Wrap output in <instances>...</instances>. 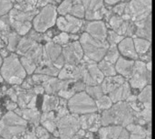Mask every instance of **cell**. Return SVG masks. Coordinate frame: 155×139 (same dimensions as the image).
Returning <instances> with one entry per match:
<instances>
[{
    "label": "cell",
    "instance_id": "obj_1",
    "mask_svg": "<svg viewBox=\"0 0 155 139\" xmlns=\"http://www.w3.org/2000/svg\"><path fill=\"white\" fill-rule=\"evenodd\" d=\"M0 74L5 81L11 85H21L26 78V71L21 63L17 53L11 52L3 60Z\"/></svg>",
    "mask_w": 155,
    "mask_h": 139
},
{
    "label": "cell",
    "instance_id": "obj_2",
    "mask_svg": "<svg viewBox=\"0 0 155 139\" xmlns=\"http://www.w3.org/2000/svg\"><path fill=\"white\" fill-rule=\"evenodd\" d=\"M79 42L83 48L85 59L94 62L102 61L110 46L107 40H98L86 32L81 35Z\"/></svg>",
    "mask_w": 155,
    "mask_h": 139
},
{
    "label": "cell",
    "instance_id": "obj_3",
    "mask_svg": "<svg viewBox=\"0 0 155 139\" xmlns=\"http://www.w3.org/2000/svg\"><path fill=\"white\" fill-rule=\"evenodd\" d=\"M67 107L71 113L78 116L94 113L98 110L95 100L84 90L77 92L71 97L68 100Z\"/></svg>",
    "mask_w": 155,
    "mask_h": 139
},
{
    "label": "cell",
    "instance_id": "obj_4",
    "mask_svg": "<svg viewBox=\"0 0 155 139\" xmlns=\"http://www.w3.org/2000/svg\"><path fill=\"white\" fill-rule=\"evenodd\" d=\"M56 19L57 7L55 5L49 4L42 7V9H40L36 15L34 17L32 21L33 27L35 31L44 33L55 24Z\"/></svg>",
    "mask_w": 155,
    "mask_h": 139
},
{
    "label": "cell",
    "instance_id": "obj_5",
    "mask_svg": "<svg viewBox=\"0 0 155 139\" xmlns=\"http://www.w3.org/2000/svg\"><path fill=\"white\" fill-rule=\"evenodd\" d=\"M132 120L133 118L130 115V109L125 104H122V102L117 104L114 108V110H112V109H107L104 112L101 118V123L104 126L115 122L117 124L122 123L123 126H128Z\"/></svg>",
    "mask_w": 155,
    "mask_h": 139
},
{
    "label": "cell",
    "instance_id": "obj_6",
    "mask_svg": "<svg viewBox=\"0 0 155 139\" xmlns=\"http://www.w3.org/2000/svg\"><path fill=\"white\" fill-rule=\"evenodd\" d=\"M57 120V130L59 133V137L61 138H70L77 133L81 128L80 118L78 115L73 114L66 115L60 118Z\"/></svg>",
    "mask_w": 155,
    "mask_h": 139
},
{
    "label": "cell",
    "instance_id": "obj_7",
    "mask_svg": "<svg viewBox=\"0 0 155 139\" xmlns=\"http://www.w3.org/2000/svg\"><path fill=\"white\" fill-rule=\"evenodd\" d=\"M62 54L64 58L65 64L71 65H78L80 62H83L84 56L83 48L79 41H75L64 45Z\"/></svg>",
    "mask_w": 155,
    "mask_h": 139
},
{
    "label": "cell",
    "instance_id": "obj_8",
    "mask_svg": "<svg viewBox=\"0 0 155 139\" xmlns=\"http://www.w3.org/2000/svg\"><path fill=\"white\" fill-rule=\"evenodd\" d=\"M148 71L146 65L143 62H135L132 76L129 78V83L132 88L143 90L148 85Z\"/></svg>",
    "mask_w": 155,
    "mask_h": 139
},
{
    "label": "cell",
    "instance_id": "obj_9",
    "mask_svg": "<svg viewBox=\"0 0 155 139\" xmlns=\"http://www.w3.org/2000/svg\"><path fill=\"white\" fill-rule=\"evenodd\" d=\"M55 24L57 25V28L62 32L75 33L82 28L84 22L81 18L67 14L65 15L57 17Z\"/></svg>",
    "mask_w": 155,
    "mask_h": 139
},
{
    "label": "cell",
    "instance_id": "obj_10",
    "mask_svg": "<svg viewBox=\"0 0 155 139\" xmlns=\"http://www.w3.org/2000/svg\"><path fill=\"white\" fill-rule=\"evenodd\" d=\"M75 80H61L55 77H50L46 81L42 83L41 85L45 89V92L46 94H54L55 95L61 90L67 89Z\"/></svg>",
    "mask_w": 155,
    "mask_h": 139
},
{
    "label": "cell",
    "instance_id": "obj_11",
    "mask_svg": "<svg viewBox=\"0 0 155 139\" xmlns=\"http://www.w3.org/2000/svg\"><path fill=\"white\" fill-rule=\"evenodd\" d=\"M118 50L122 56L131 59V60H138L139 55L136 52L134 39L131 37H124L123 40L117 44Z\"/></svg>",
    "mask_w": 155,
    "mask_h": 139
},
{
    "label": "cell",
    "instance_id": "obj_12",
    "mask_svg": "<svg viewBox=\"0 0 155 139\" xmlns=\"http://www.w3.org/2000/svg\"><path fill=\"white\" fill-rule=\"evenodd\" d=\"M99 135L103 138H128L130 137L127 129L121 126H104L99 130Z\"/></svg>",
    "mask_w": 155,
    "mask_h": 139
},
{
    "label": "cell",
    "instance_id": "obj_13",
    "mask_svg": "<svg viewBox=\"0 0 155 139\" xmlns=\"http://www.w3.org/2000/svg\"><path fill=\"white\" fill-rule=\"evenodd\" d=\"M85 32L98 40H106L108 30L102 21H93L86 24Z\"/></svg>",
    "mask_w": 155,
    "mask_h": 139
},
{
    "label": "cell",
    "instance_id": "obj_14",
    "mask_svg": "<svg viewBox=\"0 0 155 139\" xmlns=\"http://www.w3.org/2000/svg\"><path fill=\"white\" fill-rule=\"evenodd\" d=\"M134 63V60L120 56L117 62H115V70L117 73H119L121 76H123L125 79H129L133 74Z\"/></svg>",
    "mask_w": 155,
    "mask_h": 139
},
{
    "label": "cell",
    "instance_id": "obj_15",
    "mask_svg": "<svg viewBox=\"0 0 155 139\" xmlns=\"http://www.w3.org/2000/svg\"><path fill=\"white\" fill-rule=\"evenodd\" d=\"M27 126H8L0 120V136L4 138H14L24 136Z\"/></svg>",
    "mask_w": 155,
    "mask_h": 139
},
{
    "label": "cell",
    "instance_id": "obj_16",
    "mask_svg": "<svg viewBox=\"0 0 155 139\" xmlns=\"http://www.w3.org/2000/svg\"><path fill=\"white\" fill-rule=\"evenodd\" d=\"M62 45L57 44L53 41L47 42L43 48V60L54 62L62 54Z\"/></svg>",
    "mask_w": 155,
    "mask_h": 139
},
{
    "label": "cell",
    "instance_id": "obj_17",
    "mask_svg": "<svg viewBox=\"0 0 155 139\" xmlns=\"http://www.w3.org/2000/svg\"><path fill=\"white\" fill-rule=\"evenodd\" d=\"M15 113L20 115L22 118H24L28 123L32 124L34 127H37L40 124V119H41V113L36 108L33 109H20L19 107L16 108L14 110Z\"/></svg>",
    "mask_w": 155,
    "mask_h": 139
},
{
    "label": "cell",
    "instance_id": "obj_18",
    "mask_svg": "<svg viewBox=\"0 0 155 139\" xmlns=\"http://www.w3.org/2000/svg\"><path fill=\"white\" fill-rule=\"evenodd\" d=\"M39 12L37 8L31 10V11H22L17 8L13 7L11 11L8 13L11 20H16V21H30L32 22L34 17L36 15V14Z\"/></svg>",
    "mask_w": 155,
    "mask_h": 139
},
{
    "label": "cell",
    "instance_id": "obj_19",
    "mask_svg": "<svg viewBox=\"0 0 155 139\" xmlns=\"http://www.w3.org/2000/svg\"><path fill=\"white\" fill-rule=\"evenodd\" d=\"M85 8V17L87 19H94L97 11L104 5V0H81Z\"/></svg>",
    "mask_w": 155,
    "mask_h": 139
},
{
    "label": "cell",
    "instance_id": "obj_20",
    "mask_svg": "<svg viewBox=\"0 0 155 139\" xmlns=\"http://www.w3.org/2000/svg\"><path fill=\"white\" fill-rule=\"evenodd\" d=\"M124 81H125V78H124L123 76L114 75V76L106 77V79H104L103 81V82L101 83V86L103 88L104 94H106V93L109 94L114 90H115L117 87L122 85Z\"/></svg>",
    "mask_w": 155,
    "mask_h": 139
},
{
    "label": "cell",
    "instance_id": "obj_21",
    "mask_svg": "<svg viewBox=\"0 0 155 139\" xmlns=\"http://www.w3.org/2000/svg\"><path fill=\"white\" fill-rule=\"evenodd\" d=\"M0 120L5 125H8V126H27L28 124V122L24 118H22L15 111H10V110H8L7 113H5L3 117H1Z\"/></svg>",
    "mask_w": 155,
    "mask_h": 139
},
{
    "label": "cell",
    "instance_id": "obj_22",
    "mask_svg": "<svg viewBox=\"0 0 155 139\" xmlns=\"http://www.w3.org/2000/svg\"><path fill=\"white\" fill-rule=\"evenodd\" d=\"M130 94H131V91H130L129 84L126 81H124L122 85H120L115 90H114L112 92H110L109 97L111 98L113 102L115 103L117 101L126 100L130 96Z\"/></svg>",
    "mask_w": 155,
    "mask_h": 139
},
{
    "label": "cell",
    "instance_id": "obj_23",
    "mask_svg": "<svg viewBox=\"0 0 155 139\" xmlns=\"http://www.w3.org/2000/svg\"><path fill=\"white\" fill-rule=\"evenodd\" d=\"M39 43L29 38L28 36H25L21 38L19 43H18V45L16 47V50H15V52L18 54V55H21V56H25L27 52H29L31 50H33Z\"/></svg>",
    "mask_w": 155,
    "mask_h": 139
},
{
    "label": "cell",
    "instance_id": "obj_24",
    "mask_svg": "<svg viewBox=\"0 0 155 139\" xmlns=\"http://www.w3.org/2000/svg\"><path fill=\"white\" fill-rule=\"evenodd\" d=\"M59 71H60V69L56 68L54 65L53 62L42 60V62L37 66L35 72V73L45 74V75H48V76H51V77H56V76H58Z\"/></svg>",
    "mask_w": 155,
    "mask_h": 139
},
{
    "label": "cell",
    "instance_id": "obj_25",
    "mask_svg": "<svg viewBox=\"0 0 155 139\" xmlns=\"http://www.w3.org/2000/svg\"><path fill=\"white\" fill-rule=\"evenodd\" d=\"M79 118H80L81 128L83 129H89L90 131H94L98 128L96 124H97V118H99V116L95 115V112L82 115V117H79Z\"/></svg>",
    "mask_w": 155,
    "mask_h": 139
},
{
    "label": "cell",
    "instance_id": "obj_26",
    "mask_svg": "<svg viewBox=\"0 0 155 139\" xmlns=\"http://www.w3.org/2000/svg\"><path fill=\"white\" fill-rule=\"evenodd\" d=\"M59 103H60L59 97L54 94H45L44 96V100H43V105H42L43 112L55 110L58 108Z\"/></svg>",
    "mask_w": 155,
    "mask_h": 139
},
{
    "label": "cell",
    "instance_id": "obj_27",
    "mask_svg": "<svg viewBox=\"0 0 155 139\" xmlns=\"http://www.w3.org/2000/svg\"><path fill=\"white\" fill-rule=\"evenodd\" d=\"M11 20V19H10ZM33 23L30 21H16L11 20V27L21 36L26 35L32 29Z\"/></svg>",
    "mask_w": 155,
    "mask_h": 139
},
{
    "label": "cell",
    "instance_id": "obj_28",
    "mask_svg": "<svg viewBox=\"0 0 155 139\" xmlns=\"http://www.w3.org/2000/svg\"><path fill=\"white\" fill-rule=\"evenodd\" d=\"M98 67L101 70V71L104 73V77H110L114 76L117 74V71L115 70V66H114V63L103 59L98 62Z\"/></svg>",
    "mask_w": 155,
    "mask_h": 139
},
{
    "label": "cell",
    "instance_id": "obj_29",
    "mask_svg": "<svg viewBox=\"0 0 155 139\" xmlns=\"http://www.w3.org/2000/svg\"><path fill=\"white\" fill-rule=\"evenodd\" d=\"M134 45H135V49L136 52L139 55V57L141 55H144L148 50L151 48V42L148 40H145L143 38H134Z\"/></svg>",
    "mask_w": 155,
    "mask_h": 139
},
{
    "label": "cell",
    "instance_id": "obj_30",
    "mask_svg": "<svg viewBox=\"0 0 155 139\" xmlns=\"http://www.w3.org/2000/svg\"><path fill=\"white\" fill-rule=\"evenodd\" d=\"M86 69H87L88 72L90 73V75L92 76V78L94 80V81L97 84H101L103 82V81L104 80V75L101 71V70L99 69L97 64L90 63L86 66Z\"/></svg>",
    "mask_w": 155,
    "mask_h": 139
},
{
    "label": "cell",
    "instance_id": "obj_31",
    "mask_svg": "<svg viewBox=\"0 0 155 139\" xmlns=\"http://www.w3.org/2000/svg\"><path fill=\"white\" fill-rule=\"evenodd\" d=\"M20 34H18L15 31H10L7 36V43H6V48L11 52H15L16 50V47L18 45V43L20 41Z\"/></svg>",
    "mask_w": 155,
    "mask_h": 139
},
{
    "label": "cell",
    "instance_id": "obj_32",
    "mask_svg": "<svg viewBox=\"0 0 155 139\" xmlns=\"http://www.w3.org/2000/svg\"><path fill=\"white\" fill-rule=\"evenodd\" d=\"M119 57H120V52L118 50L117 45H110L104 59L114 64L119 59Z\"/></svg>",
    "mask_w": 155,
    "mask_h": 139
},
{
    "label": "cell",
    "instance_id": "obj_33",
    "mask_svg": "<svg viewBox=\"0 0 155 139\" xmlns=\"http://www.w3.org/2000/svg\"><path fill=\"white\" fill-rule=\"evenodd\" d=\"M20 61L28 75H32L35 71V70L38 66L35 62H33L32 60H30L29 58H27L25 56H21Z\"/></svg>",
    "mask_w": 155,
    "mask_h": 139
},
{
    "label": "cell",
    "instance_id": "obj_34",
    "mask_svg": "<svg viewBox=\"0 0 155 139\" xmlns=\"http://www.w3.org/2000/svg\"><path fill=\"white\" fill-rule=\"evenodd\" d=\"M85 91L94 100H98L101 98L103 95H104V92L103 90V88L101 85H94V86H86L85 87Z\"/></svg>",
    "mask_w": 155,
    "mask_h": 139
},
{
    "label": "cell",
    "instance_id": "obj_35",
    "mask_svg": "<svg viewBox=\"0 0 155 139\" xmlns=\"http://www.w3.org/2000/svg\"><path fill=\"white\" fill-rule=\"evenodd\" d=\"M95 102H96L98 110H107L112 108L113 103H114L111 98L106 95H103L101 98L96 100Z\"/></svg>",
    "mask_w": 155,
    "mask_h": 139
},
{
    "label": "cell",
    "instance_id": "obj_36",
    "mask_svg": "<svg viewBox=\"0 0 155 139\" xmlns=\"http://www.w3.org/2000/svg\"><path fill=\"white\" fill-rule=\"evenodd\" d=\"M69 14L78 18H84L85 16V8L83 4L76 3L75 5H73Z\"/></svg>",
    "mask_w": 155,
    "mask_h": 139
},
{
    "label": "cell",
    "instance_id": "obj_37",
    "mask_svg": "<svg viewBox=\"0 0 155 139\" xmlns=\"http://www.w3.org/2000/svg\"><path fill=\"white\" fill-rule=\"evenodd\" d=\"M73 6V0H64L57 7V13L61 15H65L70 13Z\"/></svg>",
    "mask_w": 155,
    "mask_h": 139
},
{
    "label": "cell",
    "instance_id": "obj_38",
    "mask_svg": "<svg viewBox=\"0 0 155 139\" xmlns=\"http://www.w3.org/2000/svg\"><path fill=\"white\" fill-rule=\"evenodd\" d=\"M70 38H71V36H70L69 33L62 32L61 33H59V34L55 35V36L52 39V41H53L54 43H57V44H60V45H65V44H67V43H68V42H69Z\"/></svg>",
    "mask_w": 155,
    "mask_h": 139
},
{
    "label": "cell",
    "instance_id": "obj_39",
    "mask_svg": "<svg viewBox=\"0 0 155 139\" xmlns=\"http://www.w3.org/2000/svg\"><path fill=\"white\" fill-rule=\"evenodd\" d=\"M139 99L142 102H143V104L146 105V107H148V104L151 105V85H147L143 89Z\"/></svg>",
    "mask_w": 155,
    "mask_h": 139
},
{
    "label": "cell",
    "instance_id": "obj_40",
    "mask_svg": "<svg viewBox=\"0 0 155 139\" xmlns=\"http://www.w3.org/2000/svg\"><path fill=\"white\" fill-rule=\"evenodd\" d=\"M14 7V2L12 0H0V17L8 14Z\"/></svg>",
    "mask_w": 155,
    "mask_h": 139
},
{
    "label": "cell",
    "instance_id": "obj_41",
    "mask_svg": "<svg viewBox=\"0 0 155 139\" xmlns=\"http://www.w3.org/2000/svg\"><path fill=\"white\" fill-rule=\"evenodd\" d=\"M11 30L12 27H11L10 16L8 14H6L0 17V32H7Z\"/></svg>",
    "mask_w": 155,
    "mask_h": 139
},
{
    "label": "cell",
    "instance_id": "obj_42",
    "mask_svg": "<svg viewBox=\"0 0 155 139\" xmlns=\"http://www.w3.org/2000/svg\"><path fill=\"white\" fill-rule=\"evenodd\" d=\"M123 38L124 37L122 35H119L117 33H115L114 31H108L106 40L110 45H117L123 40Z\"/></svg>",
    "mask_w": 155,
    "mask_h": 139
},
{
    "label": "cell",
    "instance_id": "obj_43",
    "mask_svg": "<svg viewBox=\"0 0 155 139\" xmlns=\"http://www.w3.org/2000/svg\"><path fill=\"white\" fill-rule=\"evenodd\" d=\"M40 124H42V126L47 129V131L49 133H54L56 129H57V120L55 119H47L45 121H42Z\"/></svg>",
    "mask_w": 155,
    "mask_h": 139
},
{
    "label": "cell",
    "instance_id": "obj_44",
    "mask_svg": "<svg viewBox=\"0 0 155 139\" xmlns=\"http://www.w3.org/2000/svg\"><path fill=\"white\" fill-rule=\"evenodd\" d=\"M35 135H36V137L38 138H49L50 137V134L49 132L47 131L46 128H45L43 126H37L35 127Z\"/></svg>",
    "mask_w": 155,
    "mask_h": 139
},
{
    "label": "cell",
    "instance_id": "obj_45",
    "mask_svg": "<svg viewBox=\"0 0 155 139\" xmlns=\"http://www.w3.org/2000/svg\"><path fill=\"white\" fill-rule=\"evenodd\" d=\"M51 76H48V75H45V74H42V73H35L33 74L32 76V79L35 82V85H37V84H42L44 83L45 81H46Z\"/></svg>",
    "mask_w": 155,
    "mask_h": 139
},
{
    "label": "cell",
    "instance_id": "obj_46",
    "mask_svg": "<svg viewBox=\"0 0 155 139\" xmlns=\"http://www.w3.org/2000/svg\"><path fill=\"white\" fill-rule=\"evenodd\" d=\"M26 36H28L29 38L40 43L41 41H44V34L43 33H40V32H37L35 31V29L34 30H30V32L26 34Z\"/></svg>",
    "mask_w": 155,
    "mask_h": 139
},
{
    "label": "cell",
    "instance_id": "obj_47",
    "mask_svg": "<svg viewBox=\"0 0 155 139\" xmlns=\"http://www.w3.org/2000/svg\"><path fill=\"white\" fill-rule=\"evenodd\" d=\"M5 93L9 96L10 100H12L13 101L17 102V100H18V94H17V91H16V90H15V88H10V89H8V90H6V92H5Z\"/></svg>",
    "mask_w": 155,
    "mask_h": 139
},
{
    "label": "cell",
    "instance_id": "obj_48",
    "mask_svg": "<svg viewBox=\"0 0 155 139\" xmlns=\"http://www.w3.org/2000/svg\"><path fill=\"white\" fill-rule=\"evenodd\" d=\"M54 65L56 67V68H58V69H62L64 66V64H65V61H64V56H63V54H61L54 62Z\"/></svg>",
    "mask_w": 155,
    "mask_h": 139
},
{
    "label": "cell",
    "instance_id": "obj_49",
    "mask_svg": "<svg viewBox=\"0 0 155 139\" xmlns=\"http://www.w3.org/2000/svg\"><path fill=\"white\" fill-rule=\"evenodd\" d=\"M5 108H6L7 110L14 111L16 108H18V105H17V102L13 101V100H9V101H6V103H5Z\"/></svg>",
    "mask_w": 155,
    "mask_h": 139
},
{
    "label": "cell",
    "instance_id": "obj_50",
    "mask_svg": "<svg viewBox=\"0 0 155 139\" xmlns=\"http://www.w3.org/2000/svg\"><path fill=\"white\" fill-rule=\"evenodd\" d=\"M110 23H111V26H113L114 29H116L117 27H119L121 25V24L123 23V21L119 17H114L113 19H111Z\"/></svg>",
    "mask_w": 155,
    "mask_h": 139
},
{
    "label": "cell",
    "instance_id": "obj_51",
    "mask_svg": "<svg viewBox=\"0 0 155 139\" xmlns=\"http://www.w3.org/2000/svg\"><path fill=\"white\" fill-rule=\"evenodd\" d=\"M33 90H34V92H35V95L43 94V93L45 92V89H44V87H43L41 84H37V85H35V86L33 88Z\"/></svg>",
    "mask_w": 155,
    "mask_h": 139
},
{
    "label": "cell",
    "instance_id": "obj_52",
    "mask_svg": "<svg viewBox=\"0 0 155 139\" xmlns=\"http://www.w3.org/2000/svg\"><path fill=\"white\" fill-rule=\"evenodd\" d=\"M10 52H10L6 47H4V48L0 49V55L2 56L3 59H5V57H7V56L10 54Z\"/></svg>",
    "mask_w": 155,
    "mask_h": 139
},
{
    "label": "cell",
    "instance_id": "obj_53",
    "mask_svg": "<svg viewBox=\"0 0 155 139\" xmlns=\"http://www.w3.org/2000/svg\"><path fill=\"white\" fill-rule=\"evenodd\" d=\"M35 105H36V96L35 95L29 101V103L27 104V108L28 109H33V108H35Z\"/></svg>",
    "mask_w": 155,
    "mask_h": 139
},
{
    "label": "cell",
    "instance_id": "obj_54",
    "mask_svg": "<svg viewBox=\"0 0 155 139\" xmlns=\"http://www.w3.org/2000/svg\"><path fill=\"white\" fill-rule=\"evenodd\" d=\"M121 0H104V2L108 5H115L116 3L120 2Z\"/></svg>",
    "mask_w": 155,
    "mask_h": 139
},
{
    "label": "cell",
    "instance_id": "obj_55",
    "mask_svg": "<svg viewBox=\"0 0 155 139\" xmlns=\"http://www.w3.org/2000/svg\"><path fill=\"white\" fill-rule=\"evenodd\" d=\"M6 45H5V43L4 42V40L2 39V37H1V35H0V49H2V48H4V47H5Z\"/></svg>",
    "mask_w": 155,
    "mask_h": 139
},
{
    "label": "cell",
    "instance_id": "obj_56",
    "mask_svg": "<svg viewBox=\"0 0 155 139\" xmlns=\"http://www.w3.org/2000/svg\"><path fill=\"white\" fill-rule=\"evenodd\" d=\"M3 58H2V56L0 55V68H1V66H2V63H3Z\"/></svg>",
    "mask_w": 155,
    "mask_h": 139
},
{
    "label": "cell",
    "instance_id": "obj_57",
    "mask_svg": "<svg viewBox=\"0 0 155 139\" xmlns=\"http://www.w3.org/2000/svg\"><path fill=\"white\" fill-rule=\"evenodd\" d=\"M4 81V79H3V77H2V75L0 74V82H2Z\"/></svg>",
    "mask_w": 155,
    "mask_h": 139
},
{
    "label": "cell",
    "instance_id": "obj_58",
    "mask_svg": "<svg viewBox=\"0 0 155 139\" xmlns=\"http://www.w3.org/2000/svg\"><path fill=\"white\" fill-rule=\"evenodd\" d=\"M1 115H2V111H1V109H0V118H1Z\"/></svg>",
    "mask_w": 155,
    "mask_h": 139
},
{
    "label": "cell",
    "instance_id": "obj_59",
    "mask_svg": "<svg viewBox=\"0 0 155 139\" xmlns=\"http://www.w3.org/2000/svg\"><path fill=\"white\" fill-rule=\"evenodd\" d=\"M0 137H1V136H0Z\"/></svg>",
    "mask_w": 155,
    "mask_h": 139
}]
</instances>
